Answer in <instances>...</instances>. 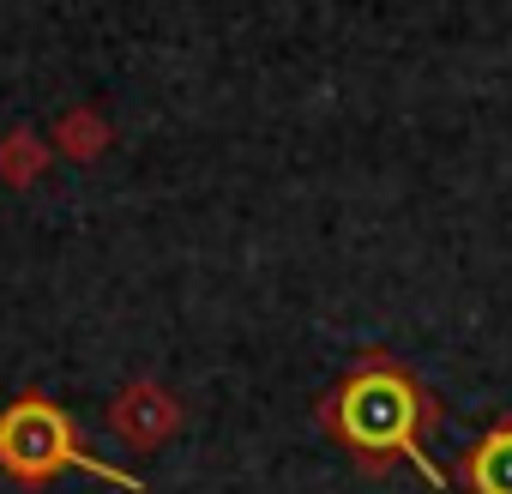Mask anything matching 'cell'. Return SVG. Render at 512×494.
Returning <instances> with one entry per match:
<instances>
[{
  "label": "cell",
  "instance_id": "obj_5",
  "mask_svg": "<svg viewBox=\"0 0 512 494\" xmlns=\"http://www.w3.org/2000/svg\"><path fill=\"white\" fill-rule=\"evenodd\" d=\"M49 145H55V157H67V163H97V157L115 145V127H109V115H103L97 103H73V109L55 121Z\"/></svg>",
  "mask_w": 512,
  "mask_h": 494
},
{
  "label": "cell",
  "instance_id": "obj_2",
  "mask_svg": "<svg viewBox=\"0 0 512 494\" xmlns=\"http://www.w3.org/2000/svg\"><path fill=\"white\" fill-rule=\"evenodd\" d=\"M61 470H85L91 482H109L121 494H145V482L109 458H97L73 422V410H61L49 392H19L0 410V476H13L19 488H49Z\"/></svg>",
  "mask_w": 512,
  "mask_h": 494
},
{
  "label": "cell",
  "instance_id": "obj_4",
  "mask_svg": "<svg viewBox=\"0 0 512 494\" xmlns=\"http://www.w3.org/2000/svg\"><path fill=\"white\" fill-rule=\"evenodd\" d=\"M458 488L464 494H512V416H500L476 446L458 458Z\"/></svg>",
  "mask_w": 512,
  "mask_h": 494
},
{
  "label": "cell",
  "instance_id": "obj_6",
  "mask_svg": "<svg viewBox=\"0 0 512 494\" xmlns=\"http://www.w3.org/2000/svg\"><path fill=\"white\" fill-rule=\"evenodd\" d=\"M49 163H55V145H49V133H37V127H13L7 139H0V181H7V187L43 181Z\"/></svg>",
  "mask_w": 512,
  "mask_h": 494
},
{
  "label": "cell",
  "instance_id": "obj_1",
  "mask_svg": "<svg viewBox=\"0 0 512 494\" xmlns=\"http://www.w3.org/2000/svg\"><path fill=\"white\" fill-rule=\"evenodd\" d=\"M314 422H320L368 476H386V470L410 464L428 488H452L446 470L428 458V434L440 428V404H434L428 380H422L410 362L386 356V350L362 356V362L314 404Z\"/></svg>",
  "mask_w": 512,
  "mask_h": 494
},
{
  "label": "cell",
  "instance_id": "obj_3",
  "mask_svg": "<svg viewBox=\"0 0 512 494\" xmlns=\"http://www.w3.org/2000/svg\"><path fill=\"white\" fill-rule=\"evenodd\" d=\"M103 428L127 446V452H157V446H169L181 428H187V404L163 386V380H151V374H133L115 398H109V410H103Z\"/></svg>",
  "mask_w": 512,
  "mask_h": 494
}]
</instances>
